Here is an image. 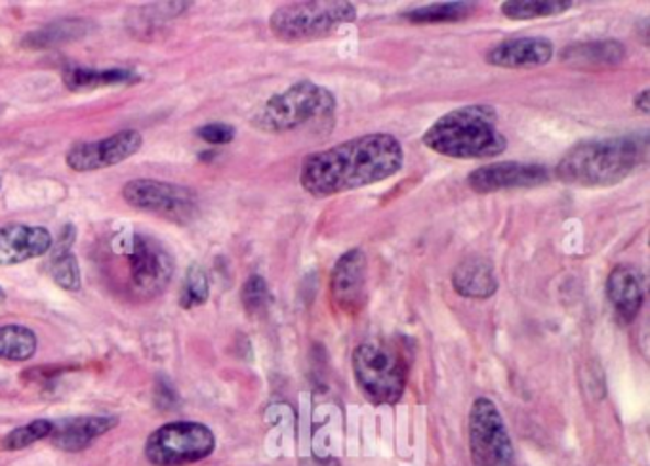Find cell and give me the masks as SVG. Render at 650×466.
Segmentation results:
<instances>
[{
  "instance_id": "14",
  "label": "cell",
  "mask_w": 650,
  "mask_h": 466,
  "mask_svg": "<svg viewBox=\"0 0 650 466\" xmlns=\"http://www.w3.org/2000/svg\"><path fill=\"white\" fill-rule=\"evenodd\" d=\"M50 231L41 226H0V266H15L50 251Z\"/></svg>"
},
{
  "instance_id": "27",
  "label": "cell",
  "mask_w": 650,
  "mask_h": 466,
  "mask_svg": "<svg viewBox=\"0 0 650 466\" xmlns=\"http://www.w3.org/2000/svg\"><path fill=\"white\" fill-rule=\"evenodd\" d=\"M50 275L52 280L58 283L61 289H81V268H79V260H77L73 252H58L52 260Z\"/></svg>"
},
{
  "instance_id": "20",
  "label": "cell",
  "mask_w": 650,
  "mask_h": 466,
  "mask_svg": "<svg viewBox=\"0 0 650 466\" xmlns=\"http://www.w3.org/2000/svg\"><path fill=\"white\" fill-rule=\"evenodd\" d=\"M92 30H94V23L90 22V20L66 18V20L48 23L41 30L31 31L23 37L22 46L23 48H30V50H44V48H52V46L81 41Z\"/></svg>"
},
{
  "instance_id": "21",
  "label": "cell",
  "mask_w": 650,
  "mask_h": 466,
  "mask_svg": "<svg viewBox=\"0 0 650 466\" xmlns=\"http://www.w3.org/2000/svg\"><path fill=\"white\" fill-rule=\"evenodd\" d=\"M37 334L30 327H0V360L8 362H27L37 354Z\"/></svg>"
},
{
  "instance_id": "30",
  "label": "cell",
  "mask_w": 650,
  "mask_h": 466,
  "mask_svg": "<svg viewBox=\"0 0 650 466\" xmlns=\"http://www.w3.org/2000/svg\"><path fill=\"white\" fill-rule=\"evenodd\" d=\"M649 98V89H645L643 92H639V94L636 96V107L639 110V112L643 113V115H649L650 113Z\"/></svg>"
},
{
  "instance_id": "7",
  "label": "cell",
  "mask_w": 650,
  "mask_h": 466,
  "mask_svg": "<svg viewBox=\"0 0 650 466\" xmlns=\"http://www.w3.org/2000/svg\"><path fill=\"white\" fill-rule=\"evenodd\" d=\"M216 450V436L206 424L175 421L147 437L146 457L155 466H183L206 459Z\"/></svg>"
},
{
  "instance_id": "22",
  "label": "cell",
  "mask_w": 650,
  "mask_h": 466,
  "mask_svg": "<svg viewBox=\"0 0 650 466\" xmlns=\"http://www.w3.org/2000/svg\"><path fill=\"white\" fill-rule=\"evenodd\" d=\"M476 8V2H443V4H430V7L410 10L402 18L414 25L461 22L474 14Z\"/></svg>"
},
{
  "instance_id": "31",
  "label": "cell",
  "mask_w": 650,
  "mask_h": 466,
  "mask_svg": "<svg viewBox=\"0 0 650 466\" xmlns=\"http://www.w3.org/2000/svg\"><path fill=\"white\" fill-rule=\"evenodd\" d=\"M301 466H340L337 459L327 457V459H306L301 461Z\"/></svg>"
},
{
  "instance_id": "26",
  "label": "cell",
  "mask_w": 650,
  "mask_h": 466,
  "mask_svg": "<svg viewBox=\"0 0 650 466\" xmlns=\"http://www.w3.org/2000/svg\"><path fill=\"white\" fill-rule=\"evenodd\" d=\"M210 296V283L206 277L205 270L201 266H191L183 282L182 295H180V306L185 310L197 308L208 300Z\"/></svg>"
},
{
  "instance_id": "15",
  "label": "cell",
  "mask_w": 650,
  "mask_h": 466,
  "mask_svg": "<svg viewBox=\"0 0 650 466\" xmlns=\"http://www.w3.org/2000/svg\"><path fill=\"white\" fill-rule=\"evenodd\" d=\"M554 58V45L549 38L520 37L498 43L487 53V64L504 69H528L546 66Z\"/></svg>"
},
{
  "instance_id": "9",
  "label": "cell",
  "mask_w": 650,
  "mask_h": 466,
  "mask_svg": "<svg viewBox=\"0 0 650 466\" xmlns=\"http://www.w3.org/2000/svg\"><path fill=\"white\" fill-rule=\"evenodd\" d=\"M469 447L476 466H512L513 444L504 417L489 398H477L469 411Z\"/></svg>"
},
{
  "instance_id": "1",
  "label": "cell",
  "mask_w": 650,
  "mask_h": 466,
  "mask_svg": "<svg viewBox=\"0 0 650 466\" xmlns=\"http://www.w3.org/2000/svg\"><path fill=\"white\" fill-rule=\"evenodd\" d=\"M404 164L394 134L373 133L315 151L301 161L300 184L313 197H330L395 177Z\"/></svg>"
},
{
  "instance_id": "4",
  "label": "cell",
  "mask_w": 650,
  "mask_h": 466,
  "mask_svg": "<svg viewBox=\"0 0 650 466\" xmlns=\"http://www.w3.org/2000/svg\"><path fill=\"white\" fill-rule=\"evenodd\" d=\"M337 110V96L317 82H294L293 87L271 96L252 117L258 130L283 134L330 117Z\"/></svg>"
},
{
  "instance_id": "6",
  "label": "cell",
  "mask_w": 650,
  "mask_h": 466,
  "mask_svg": "<svg viewBox=\"0 0 650 466\" xmlns=\"http://www.w3.org/2000/svg\"><path fill=\"white\" fill-rule=\"evenodd\" d=\"M353 375L366 400L395 406L407 388V363L389 342L366 341L353 352Z\"/></svg>"
},
{
  "instance_id": "2",
  "label": "cell",
  "mask_w": 650,
  "mask_h": 466,
  "mask_svg": "<svg viewBox=\"0 0 650 466\" xmlns=\"http://www.w3.org/2000/svg\"><path fill=\"white\" fill-rule=\"evenodd\" d=\"M422 141L438 156L453 159H492L508 148L504 134L498 130V112L489 104L445 113L425 130Z\"/></svg>"
},
{
  "instance_id": "12",
  "label": "cell",
  "mask_w": 650,
  "mask_h": 466,
  "mask_svg": "<svg viewBox=\"0 0 650 466\" xmlns=\"http://www.w3.org/2000/svg\"><path fill=\"white\" fill-rule=\"evenodd\" d=\"M548 180V169L541 164L504 161L479 167L469 174L468 185L476 193H494L515 187H536Z\"/></svg>"
},
{
  "instance_id": "17",
  "label": "cell",
  "mask_w": 650,
  "mask_h": 466,
  "mask_svg": "<svg viewBox=\"0 0 650 466\" xmlns=\"http://www.w3.org/2000/svg\"><path fill=\"white\" fill-rule=\"evenodd\" d=\"M607 296L620 321L631 323L643 308V275L629 264L614 268L608 274Z\"/></svg>"
},
{
  "instance_id": "32",
  "label": "cell",
  "mask_w": 650,
  "mask_h": 466,
  "mask_svg": "<svg viewBox=\"0 0 650 466\" xmlns=\"http://www.w3.org/2000/svg\"><path fill=\"white\" fill-rule=\"evenodd\" d=\"M0 187H2V177H0Z\"/></svg>"
},
{
  "instance_id": "18",
  "label": "cell",
  "mask_w": 650,
  "mask_h": 466,
  "mask_svg": "<svg viewBox=\"0 0 650 466\" xmlns=\"http://www.w3.org/2000/svg\"><path fill=\"white\" fill-rule=\"evenodd\" d=\"M453 287L458 295L474 300H484L498 291L497 274L489 260L481 257L461 260L454 268Z\"/></svg>"
},
{
  "instance_id": "23",
  "label": "cell",
  "mask_w": 650,
  "mask_h": 466,
  "mask_svg": "<svg viewBox=\"0 0 650 466\" xmlns=\"http://www.w3.org/2000/svg\"><path fill=\"white\" fill-rule=\"evenodd\" d=\"M138 79L128 69H69L64 73V82L71 90L98 89L107 84H121V82H134Z\"/></svg>"
},
{
  "instance_id": "25",
  "label": "cell",
  "mask_w": 650,
  "mask_h": 466,
  "mask_svg": "<svg viewBox=\"0 0 650 466\" xmlns=\"http://www.w3.org/2000/svg\"><path fill=\"white\" fill-rule=\"evenodd\" d=\"M52 430H54V422L46 421V419H37V421L30 422L25 427L12 430L7 437H4V450L8 452H20L30 445L37 444L41 440L50 437Z\"/></svg>"
},
{
  "instance_id": "16",
  "label": "cell",
  "mask_w": 650,
  "mask_h": 466,
  "mask_svg": "<svg viewBox=\"0 0 650 466\" xmlns=\"http://www.w3.org/2000/svg\"><path fill=\"white\" fill-rule=\"evenodd\" d=\"M118 424L117 417H69L54 422L52 444L61 452L77 453L94 444Z\"/></svg>"
},
{
  "instance_id": "13",
  "label": "cell",
  "mask_w": 650,
  "mask_h": 466,
  "mask_svg": "<svg viewBox=\"0 0 650 466\" xmlns=\"http://www.w3.org/2000/svg\"><path fill=\"white\" fill-rule=\"evenodd\" d=\"M366 262L365 252L351 249L344 252L330 274V296L344 314H357L366 303Z\"/></svg>"
},
{
  "instance_id": "28",
  "label": "cell",
  "mask_w": 650,
  "mask_h": 466,
  "mask_svg": "<svg viewBox=\"0 0 650 466\" xmlns=\"http://www.w3.org/2000/svg\"><path fill=\"white\" fill-rule=\"evenodd\" d=\"M270 303V287L262 275H250L242 285V304L249 314L262 311Z\"/></svg>"
},
{
  "instance_id": "29",
  "label": "cell",
  "mask_w": 650,
  "mask_h": 466,
  "mask_svg": "<svg viewBox=\"0 0 650 466\" xmlns=\"http://www.w3.org/2000/svg\"><path fill=\"white\" fill-rule=\"evenodd\" d=\"M197 134L213 146H224V144L235 140V128L226 123H208V125L201 126Z\"/></svg>"
},
{
  "instance_id": "10",
  "label": "cell",
  "mask_w": 650,
  "mask_h": 466,
  "mask_svg": "<svg viewBox=\"0 0 650 466\" xmlns=\"http://www.w3.org/2000/svg\"><path fill=\"white\" fill-rule=\"evenodd\" d=\"M128 282L144 298L161 295L174 275V260L164 247L146 236H134L125 243Z\"/></svg>"
},
{
  "instance_id": "8",
  "label": "cell",
  "mask_w": 650,
  "mask_h": 466,
  "mask_svg": "<svg viewBox=\"0 0 650 466\" xmlns=\"http://www.w3.org/2000/svg\"><path fill=\"white\" fill-rule=\"evenodd\" d=\"M123 197L130 207L162 216L180 226L193 223L198 215L197 193L187 185L136 178L123 187Z\"/></svg>"
},
{
  "instance_id": "3",
  "label": "cell",
  "mask_w": 650,
  "mask_h": 466,
  "mask_svg": "<svg viewBox=\"0 0 650 466\" xmlns=\"http://www.w3.org/2000/svg\"><path fill=\"white\" fill-rule=\"evenodd\" d=\"M643 154L645 140L639 136L580 141L561 157L556 174L567 185L608 187L636 171Z\"/></svg>"
},
{
  "instance_id": "19",
  "label": "cell",
  "mask_w": 650,
  "mask_h": 466,
  "mask_svg": "<svg viewBox=\"0 0 650 466\" xmlns=\"http://www.w3.org/2000/svg\"><path fill=\"white\" fill-rule=\"evenodd\" d=\"M626 58V46L618 41H588L570 45L561 53V59L577 69H595V67L618 66Z\"/></svg>"
},
{
  "instance_id": "5",
  "label": "cell",
  "mask_w": 650,
  "mask_h": 466,
  "mask_svg": "<svg viewBox=\"0 0 650 466\" xmlns=\"http://www.w3.org/2000/svg\"><path fill=\"white\" fill-rule=\"evenodd\" d=\"M357 20V8L344 0L286 2L271 15V33L285 43L329 37L342 25Z\"/></svg>"
},
{
  "instance_id": "24",
  "label": "cell",
  "mask_w": 650,
  "mask_h": 466,
  "mask_svg": "<svg viewBox=\"0 0 650 466\" xmlns=\"http://www.w3.org/2000/svg\"><path fill=\"white\" fill-rule=\"evenodd\" d=\"M572 7L574 2H567V0H508L502 4V14L508 20L525 22V20L563 14Z\"/></svg>"
},
{
  "instance_id": "11",
  "label": "cell",
  "mask_w": 650,
  "mask_h": 466,
  "mask_svg": "<svg viewBox=\"0 0 650 466\" xmlns=\"http://www.w3.org/2000/svg\"><path fill=\"white\" fill-rule=\"evenodd\" d=\"M144 146L138 130H121L98 141H79L69 148L66 163L75 172L102 171L136 156Z\"/></svg>"
}]
</instances>
